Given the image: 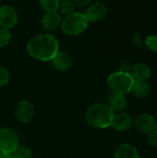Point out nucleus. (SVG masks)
Masks as SVG:
<instances>
[{"instance_id":"f257e3e1","label":"nucleus","mask_w":157,"mask_h":158,"mask_svg":"<svg viewBox=\"0 0 157 158\" xmlns=\"http://www.w3.org/2000/svg\"><path fill=\"white\" fill-rule=\"evenodd\" d=\"M27 51L34 59L46 62L52 60L59 51V44L51 34H40L28 42Z\"/></svg>"},{"instance_id":"f03ea898","label":"nucleus","mask_w":157,"mask_h":158,"mask_svg":"<svg viewBox=\"0 0 157 158\" xmlns=\"http://www.w3.org/2000/svg\"><path fill=\"white\" fill-rule=\"evenodd\" d=\"M115 112L108 105L96 103L92 105L86 111L85 118L87 123L93 128L106 129L112 125Z\"/></svg>"},{"instance_id":"7ed1b4c3","label":"nucleus","mask_w":157,"mask_h":158,"mask_svg":"<svg viewBox=\"0 0 157 158\" xmlns=\"http://www.w3.org/2000/svg\"><path fill=\"white\" fill-rule=\"evenodd\" d=\"M88 19L84 16L83 13L73 12L65 16V18L61 21V29L62 31L69 36H76L82 33L87 26Z\"/></svg>"},{"instance_id":"20e7f679","label":"nucleus","mask_w":157,"mask_h":158,"mask_svg":"<svg viewBox=\"0 0 157 158\" xmlns=\"http://www.w3.org/2000/svg\"><path fill=\"white\" fill-rule=\"evenodd\" d=\"M134 81L130 73L117 71L107 78V86L113 94H126L132 91Z\"/></svg>"},{"instance_id":"39448f33","label":"nucleus","mask_w":157,"mask_h":158,"mask_svg":"<svg viewBox=\"0 0 157 158\" xmlns=\"http://www.w3.org/2000/svg\"><path fill=\"white\" fill-rule=\"evenodd\" d=\"M19 147V137L17 132L10 128H2L0 130V150L11 154Z\"/></svg>"},{"instance_id":"423d86ee","label":"nucleus","mask_w":157,"mask_h":158,"mask_svg":"<svg viewBox=\"0 0 157 158\" xmlns=\"http://www.w3.org/2000/svg\"><path fill=\"white\" fill-rule=\"evenodd\" d=\"M18 22L17 11L9 6H0V27L5 29L13 28Z\"/></svg>"},{"instance_id":"0eeeda50","label":"nucleus","mask_w":157,"mask_h":158,"mask_svg":"<svg viewBox=\"0 0 157 158\" xmlns=\"http://www.w3.org/2000/svg\"><path fill=\"white\" fill-rule=\"evenodd\" d=\"M15 115L20 122L27 123L31 121L34 116V106L31 102L27 100L20 101L16 107Z\"/></svg>"},{"instance_id":"6e6552de","label":"nucleus","mask_w":157,"mask_h":158,"mask_svg":"<svg viewBox=\"0 0 157 158\" xmlns=\"http://www.w3.org/2000/svg\"><path fill=\"white\" fill-rule=\"evenodd\" d=\"M106 12L107 10L105 6L100 2H97L89 6L83 14L89 22H97L105 17Z\"/></svg>"},{"instance_id":"1a4fd4ad","label":"nucleus","mask_w":157,"mask_h":158,"mask_svg":"<svg viewBox=\"0 0 157 158\" xmlns=\"http://www.w3.org/2000/svg\"><path fill=\"white\" fill-rule=\"evenodd\" d=\"M62 18L57 11L46 12L41 19V25L46 31H55L61 25Z\"/></svg>"},{"instance_id":"9d476101","label":"nucleus","mask_w":157,"mask_h":158,"mask_svg":"<svg viewBox=\"0 0 157 158\" xmlns=\"http://www.w3.org/2000/svg\"><path fill=\"white\" fill-rule=\"evenodd\" d=\"M137 129L143 133H150L156 130V121L155 118L149 114H142L135 119Z\"/></svg>"},{"instance_id":"9b49d317","label":"nucleus","mask_w":157,"mask_h":158,"mask_svg":"<svg viewBox=\"0 0 157 158\" xmlns=\"http://www.w3.org/2000/svg\"><path fill=\"white\" fill-rule=\"evenodd\" d=\"M133 124V118L127 113L121 112L114 115L112 120V127L118 131H125L131 128Z\"/></svg>"},{"instance_id":"f8f14e48","label":"nucleus","mask_w":157,"mask_h":158,"mask_svg":"<svg viewBox=\"0 0 157 158\" xmlns=\"http://www.w3.org/2000/svg\"><path fill=\"white\" fill-rule=\"evenodd\" d=\"M135 81H146L150 75H151V69L150 68L143 63H138L132 66L130 73Z\"/></svg>"},{"instance_id":"ddd939ff","label":"nucleus","mask_w":157,"mask_h":158,"mask_svg":"<svg viewBox=\"0 0 157 158\" xmlns=\"http://www.w3.org/2000/svg\"><path fill=\"white\" fill-rule=\"evenodd\" d=\"M53 66L56 69L59 71H66L69 69L72 66V59L70 56L65 52H57L56 55L52 59Z\"/></svg>"},{"instance_id":"4468645a","label":"nucleus","mask_w":157,"mask_h":158,"mask_svg":"<svg viewBox=\"0 0 157 158\" xmlns=\"http://www.w3.org/2000/svg\"><path fill=\"white\" fill-rule=\"evenodd\" d=\"M108 106L114 112H120L127 106V99L124 94H113L109 96Z\"/></svg>"},{"instance_id":"2eb2a0df","label":"nucleus","mask_w":157,"mask_h":158,"mask_svg":"<svg viewBox=\"0 0 157 158\" xmlns=\"http://www.w3.org/2000/svg\"><path fill=\"white\" fill-rule=\"evenodd\" d=\"M115 158H140L138 151L129 143H123L118 147Z\"/></svg>"},{"instance_id":"dca6fc26","label":"nucleus","mask_w":157,"mask_h":158,"mask_svg":"<svg viewBox=\"0 0 157 158\" xmlns=\"http://www.w3.org/2000/svg\"><path fill=\"white\" fill-rule=\"evenodd\" d=\"M132 91L136 96L144 98L149 95L151 87L147 81H135L132 87Z\"/></svg>"},{"instance_id":"f3484780","label":"nucleus","mask_w":157,"mask_h":158,"mask_svg":"<svg viewBox=\"0 0 157 158\" xmlns=\"http://www.w3.org/2000/svg\"><path fill=\"white\" fill-rule=\"evenodd\" d=\"M75 7H76V6L72 0H60L59 6H58V10L60 11L61 14L67 16L68 14L75 12Z\"/></svg>"},{"instance_id":"a211bd4d","label":"nucleus","mask_w":157,"mask_h":158,"mask_svg":"<svg viewBox=\"0 0 157 158\" xmlns=\"http://www.w3.org/2000/svg\"><path fill=\"white\" fill-rule=\"evenodd\" d=\"M10 158H32L31 151L27 147L19 146L11 154H9Z\"/></svg>"},{"instance_id":"6ab92c4d","label":"nucleus","mask_w":157,"mask_h":158,"mask_svg":"<svg viewBox=\"0 0 157 158\" xmlns=\"http://www.w3.org/2000/svg\"><path fill=\"white\" fill-rule=\"evenodd\" d=\"M42 8L46 12L57 11L60 0H39Z\"/></svg>"},{"instance_id":"aec40b11","label":"nucleus","mask_w":157,"mask_h":158,"mask_svg":"<svg viewBox=\"0 0 157 158\" xmlns=\"http://www.w3.org/2000/svg\"><path fill=\"white\" fill-rule=\"evenodd\" d=\"M11 40V32L8 29L0 27V47H4L9 44Z\"/></svg>"},{"instance_id":"412c9836","label":"nucleus","mask_w":157,"mask_h":158,"mask_svg":"<svg viewBox=\"0 0 157 158\" xmlns=\"http://www.w3.org/2000/svg\"><path fill=\"white\" fill-rule=\"evenodd\" d=\"M145 44L148 49L157 53V35H149L145 40Z\"/></svg>"},{"instance_id":"4be33fe9","label":"nucleus","mask_w":157,"mask_h":158,"mask_svg":"<svg viewBox=\"0 0 157 158\" xmlns=\"http://www.w3.org/2000/svg\"><path fill=\"white\" fill-rule=\"evenodd\" d=\"M9 81V74L8 71L2 66H0V87L5 86L7 84Z\"/></svg>"},{"instance_id":"5701e85b","label":"nucleus","mask_w":157,"mask_h":158,"mask_svg":"<svg viewBox=\"0 0 157 158\" xmlns=\"http://www.w3.org/2000/svg\"><path fill=\"white\" fill-rule=\"evenodd\" d=\"M147 143L151 146H157V130H155L148 133Z\"/></svg>"},{"instance_id":"b1692460","label":"nucleus","mask_w":157,"mask_h":158,"mask_svg":"<svg viewBox=\"0 0 157 158\" xmlns=\"http://www.w3.org/2000/svg\"><path fill=\"white\" fill-rule=\"evenodd\" d=\"M131 68H132V66L130 65V62H128V61H123V62L120 64V66H119V70H118V71L125 72V73H130Z\"/></svg>"},{"instance_id":"393cba45","label":"nucleus","mask_w":157,"mask_h":158,"mask_svg":"<svg viewBox=\"0 0 157 158\" xmlns=\"http://www.w3.org/2000/svg\"><path fill=\"white\" fill-rule=\"evenodd\" d=\"M132 42L134 44L135 46H141L142 45V43H143V40H142V36L139 34V33H135L132 37Z\"/></svg>"},{"instance_id":"a878e982","label":"nucleus","mask_w":157,"mask_h":158,"mask_svg":"<svg viewBox=\"0 0 157 158\" xmlns=\"http://www.w3.org/2000/svg\"><path fill=\"white\" fill-rule=\"evenodd\" d=\"M72 1L75 4V6L82 7V6H85L89 5L92 0H72Z\"/></svg>"},{"instance_id":"bb28decb","label":"nucleus","mask_w":157,"mask_h":158,"mask_svg":"<svg viewBox=\"0 0 157 158\" xmlns=\"http://www.w3.org/2000/svg\"><path fill=\"white\" fill-rule=\"evenodd\" d=\"M0 158H10L9 155L0 150Z\"/></svg>"},{"instance_id":"cd10ccee","label":"nucleus","mask_w":157,"mask_h":158,"mask_svg":"<svg viewBox=\"0 0 157 158\" xmlns=\"http://www.w3.org/2000/svg\"><path fill=\"white\" fill-rule=\"evenodd\" d=\"M156 130H157V122H156Z\"/></svg>"}]
</instances>
